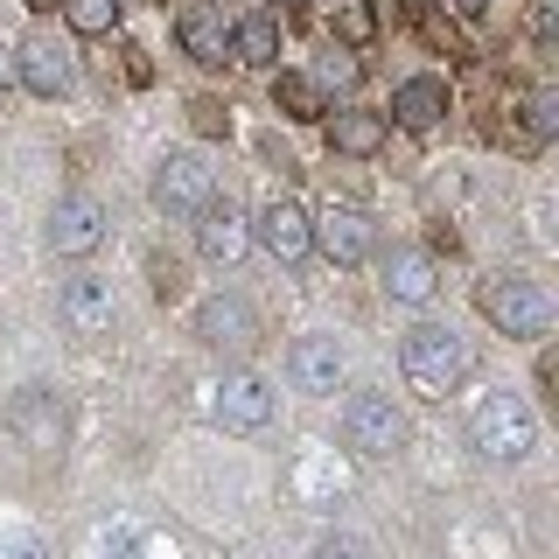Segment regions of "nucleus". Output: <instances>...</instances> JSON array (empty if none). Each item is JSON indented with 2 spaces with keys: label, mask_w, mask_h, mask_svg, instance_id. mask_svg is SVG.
Instances as JSON below:
<instances>
[{
  "label": "nucleus",
  "mask_w": 559,
  "mask_h": 559,
  "mask_svg": "<svg viewBox=\"0 0 559 559\" xmlns=\"http://www.w3.org/2000/svg\"><path fill=\"white\" fill-rule=\"evenodd\" d=\"M399 371H406V384L419 399H448V392L468 384V371H476V349L454 336V329L427 322V329H413V336L399 343Z\"/></svg>",
  "instance_id": "obj_1"
},
{
  "label": "nucleus",
  "mask_w": 559,
  "mask_h": 559,
  "mask_svg": "<svg viewBox=\"0 0 559 559\" xmlns=\"http://www.w3.org/2000/svg\"><path fill=\"white\" fill-rule=\"evenodd\" d=\"M476 308H483L489 329H503V336H518V343H538L552 329V294L524 273H489L476 287Z\"/></svg>",
  "instance_id": "obj_2"
},
{
  "label": "nucleus",
  "mask_w": 559,
  "mask_h": 559,
  "mask_svg": "<svg viewBox=\"0 0 559 559\" xmlns=\"http://www.w3.org/2000/svg\"><path fill=\"white\" fill-rule=\"evenodd\" d=\"M468 441H476L483 462H524L538 448V419L518 392H489L476 413H468Z\"/></svg>",
  "instance_id": "obj_3"
},
{
  "label": "nucleus",
  "mask_w": 559,
  "mask_h": 559,
  "mask_svg": "<svg viewBox=\"0 0 559 559\" xmlns=\"http://www.w3.org/2000/svg\"><path fill=\"white\" fill-rule=\"evenodd\" d=\"M210 197H217V168H210L203 154L175 147V154L154 162V210H162V217H197Z\"/></svg>",
  "instance_id": "obj_4"
},
{
  "label": "nucleus",
  "mask_w": 559,
  "mask_h": 559,
  "mask_svg": "<svg viewBox=\"0 0 559 559\" xmlns=\"http://www.w3.org/2000/svg\"><path fill=\"white\" fill-rule=\"evenodd\" d=\"M343 441L364 454V462H384V454L406 448V413L392 406L384 392H357L343 406Z\"/></svg>",
  "instance_id": "obj_5"
},
{
  "label": "nucleus",
  "mask_w": 559,
  "mask_h": 559,
  "mask_svg": "<svg viewBox=\"0 0 559 559\" xmlns=\"http://www.w3.org/2000/svg\"><path fill=\"white\" fill-rule=\"evenodd\" d=\"M14 78H22L35 98H70V92H78V49H70L63 35L35 28L28 43L14 49Z\"/></svg>",
  "instance_id": "obj_6"
},
{
  "label": "nucleus",
  "mask_w": 559,
  "mask_h": 559,
  "mask_svg": "<svg viewBox=\"0 0 559 559\" xmlns=\"http://www.w3.org/2000/svg\"><path fill=\"white\" fill-rule=\"evenodd\" d=\"M8 427L22 433L28 454H63V441H70V406L49 392V384H28V392H14Z\"/></svg>",
  "instance_id": "obj_7"
},
{
  "label": "nucleus",
  "mask_w": 559,
  "mask_h": 559,
  "mask_svg": "<svg viewBox=\"0 0 559 559\" xmlns=\"http://www.w3.org/2000/svg\"><path fill=\"white\" fill-rule=\"evenodd\" d=\"M197 336L210 349H224V357H245V349L259 343V308L245 301V294H210L197 308Z\"/></svg>",
  "instance_id": "obj_8"
},
{
  "label": "nucleus",
  "mask_w": 559,
  "mask_h": 559,
  "mask_svg": "<svg viewBox=\"0 0 559 559\" xmlns=\"http://www.w3.org/2000/svg\"><path fill=\"white\" fill-rule=\"evenodd\" d=\"M252 238L266 245L280 266H301V259L314 252V224H308V210L294 203V197H273L266 210H259V217H252Z\"/></svg>",
  "instance_id": "obj_9"
},
{
  "label": "nucleus",
  "mask_w": 559,
  "mask_h": 559,
  "mask_svg": "<svg viewBox=\"0 0 559 559\" xmlns=\"http://www.w3.org/2000/svg\"><path fill=\"white\" fill-rule=\"evenodd\" d=\"M57 314L70 322V336H105L119 322V301H112V280L98 273H70L63 294H57Z\"/></svg>",
  "instance_id": "obj_10"
},
{
  "label": "nucleus",
  "mask_w": 559,
  "mask_h": 559,
  "mask_svg": "<svg viewBox=\"0 0 559 559\" xmlns=\"http://www.w3.org/2000/svg\"><path fill=\"white\" fill-rule=\"evenodd\" d=\"M273 419V384L259 371H231L217 384V427L224 433H259Z\"/></svg>",
  "instance_id": "obj_11"
},
{
  "label": "nucleus",
  "mask_w": 559,
  "mask_h": 559,
  "mask_svg": "<svg viewBox=\"0 0 559 559\" xmlns=\"http://www.w3.org/2000/svg\"><path fill=\"white\" fill-rule=\"evenodd\" d=\"M98 238H105V203L98 197H63L49 210V252L84 259V252H98Z\"/></svg>",
  "instance_id": "obj_12"
},
{
  "label": "nucleus",
  "mask_w": 559,
  "mask_h": 559,
  "mask_svg": "<svg viewBox=\"0 0 559 559\" xmlns=\"http://www.w3.org/2000/svg\"><path fill=\"white\" fill-rule=\"evenodd\" d=\"M314 224V245H322L329 259H336V266H364V259H371V217H364V210H349V203H329L322 217H308Z\"/></svg>",
  "instance_id": "obj_13"
},
{
  "label": "nucleus",
  "mask_w": 559,
  "mask_h": 559,
  "mask_svg": "<svg viewBox=\"0 0 559 559\" xmlns=\"http://www.w3.org/2000/svg\"><path fill=\"white\" fill-rule=\"evenodd\" d=\"M287 378H294V392L329 399L343 384V343L336 336H301V343L287 349Z\"/></svg>",
  "instance_id": "obj_14"
},
{
  "label": "nucleus",
  "mask_w": 559,
  "mask_h": 559,
  "mask_svg": "<svg viewBox=\"0 0 559 559\" xmlns=\"http://www.w3.org/2000/svg\"><path fill=\"white\" fill-rule=\"evenodd\" d=\"M448 105H454L448 78H433V70H427V78H406V84L392 92V119H399L406 133H433V127L448 119Z\"/></svg>",
  "instance_id": "obj_15"
},
{
  "label": "nucleus",
  "mask_w": 559,
  "mask_h": 559,
  "mask_svg": "<svg viewBox=\"0 0 559 559\" xmlns=\"http://www.w3.org/2000/svg\"><path fill=\"white\" fill-rule=\"evenodd\" d=\"M175 43H182V57H197V63H224L231 57V22H224L210 0H197V8H182V22H175Z\"/></svg>",
  "instance_id": "obj_16"
},
{
  "label": "nucleus",
  "mask_w": 559,
  "mask_h": 559,
  "mask_svg": "<svg viewBox=\"0 0 559 559\" xmlns=\"http://www.w3.org/2000/svg\"><path fill=\"white\" fill-rule=\"evenodd\" d=\"M245 238H252V231H245V217H238L231 203H217V197H210V203L197 210V245H203V259L231 266V259L245 252Z\"/></svg>",
  "instance_id": "obj_17"
},
{
  "label": "nucleus",
  "mask_w": 559,
  "mask_h": 559,
  "mask_svg": "<svg viewBox=\"0 0 559 559\" xmlns=\"http://www.w3.org/2000/svg\"><path fill=\"white\" fill-rule=\"evenodd\" d=\"M384 294L406 301V308H427L433 294H441V273H433L427 252H392V259H384Z\"/></svg>",
  "instance_id": "obj_18"
},
{
  "label": "nucleus",
  "mask_w": 559,
  "mask_h": 559,
  "mask_svg": "<svg viewBox=\"0 0 559 559\" xmlns=\"http://www.w3.org/2000/svg\"><path fill=\"white\" fill-rule=\"evenodd\" d=\"M552 133H559V98L552 92H524V105H518L511 127H503V140H511L518 154H538Z\"/></svg>",
  "instance_id": "obj_19"
},
{
  "label": "nucleus",
  "mask_w": 559,
  "mask_h": 559,
  "mask_svg": "<svg viewBox=\"0 0 559 559\" xmlns=\"http://www.w3.org/2000/svg\"><path fill=\"white\" fill-rule=\"evenodd\" d=\"M231 57L252 63V70H273L280 63V22H273V14H252V22L231 28Z\"/></svg>",
  "instance_id": "obj_20"
},
{
  "label": "nucleus",
  "mask_w": 559,
  "mask_h": 559,
  "mask_svg": "<svg viewBox=\"0 0 559 559\" xmlns=\"http://www.w3.org/2000/svg\"><path fill=\"white\" fill-rule=\"evenodd\" d=\"M273 105L287 119H322L329 112V92L308 78V70H280V78H273Z\"/></svg>",
  "instance_id": "obj_21"
},
{
  "label": "nucleus",
  "mask_w": 559,
  "mask_h": 559,
  "mask_svg": "<svg viewBox=\"0 0 559 559\" xmlns=\"http://www.w3.org/2000/svg\"><path fill=\"white\" fill-rule=\"evenodd\" d=\"M329 147L336 154H378L384 147V119L378 112H336L329 119Z\"/></svg>",
  "instance_id": "obj_22"
},
{
  "label": "nucleus",
  "mask_w": 559,
  "mask_h": 559,
  "mask_svg": "<svg viewBox=\"0 0 559 559\" xmlns=\"http://www.w3.org/2000/svg\"><path fill=\"white\" fill-rule=\"evenodd\" d=\"M63 14H70V28H78V35H112L119 0H63Z\"/></svg>",
  "instance_id": "obj_23"
},
{
  "label": "nucleus",
  "mask_w": 559,
  "mask_h": 559,
  "mask_svg": "<svg viewBox=\"0 0 559 559\" xmlns=\"http://www.w3.org/2000/svg\"><path fill=\"white\" fill-rule=\"evenodd\" d=\"M314 84H322V92H329V84H336V92H349V84H357V57H349V49H329L322 70H314Z\"/></svg>",
  "instance_id": "obj_24"
},
{
  "label": "nucleus",
  "mask_w": 559,
  "mask_h": 559,
  "mask_svg": "<svg viewBox=\"0 0 559 559\" xmlns=\"http://www.w3.org/2000/svg\"><path fill=\"white\" fill-rule=\"evenodd\" d=\"M314 559H371V546H364V538H349V532H336V538H322V546H314Z\"/></svg>",
  "instance_id": "obj_25"
},
{
  "label": "nucleus",
  "mask_w": 559,
  "mask_h": 559,
  "mask_svg": "<svg viewBox=\"0 0 559 559\" xmlns=\"http://www.w3.org/2000/svg\"><path fill=\"white\" fill-rule=\"evenodd\" d=\"M336 28H343V43H371V8H357V0H349V8L336 14Z\"/></svg>",
  "instance_id": "obj_26"
},
{
  "label": "nucleus",
  "mask_w": 559,
  "mask_h": 559,
  "mask_svg": "<svg viewBox=\"0 0 559 559\" xmlns=\"http://www.w3.org/2000/svg\"><path fill=\"white\" fill-rule=\"evenodd\" d=\"M0 559H49V546L35 532H14V538H0Z\"/></svg>",
  "instance_id": "obj_27"
},
{
  "label": "nucleus",
  "mask_w": 559,
  "mask_h": 559,
  "mask_svg": "<svg viewBox=\"0 0 559 559\" xmlns=\"http://www.w3.org/2000/svg\"><path fill=\"white\" fill-rule=\"evenodd\" d=\"M189 112H197V133H231V119H224V105H217V98H197Z\"/></svg>",
  "instance_id": "obj_28"
},
{
  "label": "nucleus",
  "mask_w": 559,
  "mask_h": 559,
  "mask_svg": "<svg viewBox=\"0 0 559 559\" xmlns=\"http://www.w3.org/2000/svg\"><path fill=\"white\" fill-rule=\"evenodd\" d=\"M105 559H140V546H133L127 532H112V538H105Z\"/></svg>",
  "instance_id": "obj_29"
},
{
  "label": "nucleus",
  "mask_w": 559,
  "mask_h": 559,
  "mask_svg": "<svg viewBox=\"0 0 559 559\" xmlns=\"http://www.w3.org/2000/svg\"><path fill=\"white\" fill-rule=\"evenodd\" d=\"M8 84H14V49H0V98H8Z\"/></svg>",
  "instance_id": "obj_30"
},
{
  "label": "nucleus",
  "mask_w": 559,
  "mask_h": 559,
  "mask_svg": "<svg viewBox=\"0 0 559 559\" xmlns=\"http://www.w3.org/2000/svg\"><path fill=\"white\" fill-rule=\"evenodd\" d=\"M28 8H35V14H49V8H63V0H28Z\"/></svg>",
  "instance_id": "obj_31"
},
{
  "label": "nucleus",
  "mask_w": 559,
  "mask_h": 559,
  "mask_svg": "<svg viewBox=\"0 0 559 559\" xmlns=\"http://www.w3.org/2000/svg\"><path fill=\"white\" fill-rule=\"evenodd\" d=\"M280 8H294V0H280Z\"/></svg>",
  "instance_id": "obj_32"
}]
</instances>
